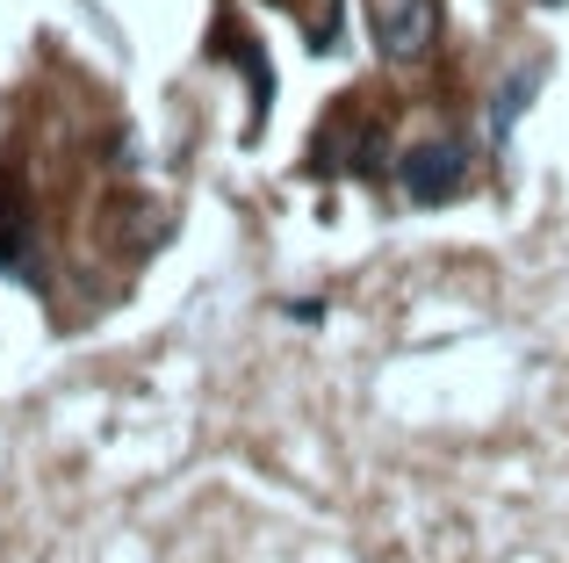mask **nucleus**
I'll return each instance as SVG.
<instances>
[{"mask_svg": "<svg viewBox=\"0 0 569 563\" xmlns=\"http://www.w3.org/2000/svg\"><path fill=\"white\" fill-rule=\"evenodd\" d=\"M368 22H376V51L389 58V66H403V58H418L432 43V29H440V0H376Z\"/></svg>", "mask_w": 569, "mask_h": 563, "instance_id": "nucleus-2", "label": "nucleus"}, {"mask_svg": "<svg viewBox=\"0 0 569 563\" xmlns=\"http://www.w3.org/2000/svg\"><path fill=\"white\" fill-rule=\"evenodd\" d=\"M397 188L411 203H447V196H461L469 188V145L461 138H426V145H411V152L397 159Z\"/></svg>", "mask_w": 569, "mask_h": 563, "instance_id": "nucleus-1", "label": "nucleus"}, {"mask_svg": "<svg viewBox=\"0 0 569 563\" xmlns=\"http://www.w3.org/2000/svg\"><path fill=\"white\" fill-rule=\"evenodd\" d=\"M533 87H541V66H519L512 80L498 87V101H490V145H512V124H519V109L533 101Z\"/></svg>", "mask_w": 569, "mask_h": 563, "instance_id": "nucleus-4", "label": "nucleus"}, {"mask_svg": "<svg viewBox=\"0 0 569 563\" xmlns=\"http://www.w3.org/2000/svg\"><path fill=\"white\" fill-rule=\"evenodd\" d=\"M0 275H14L22 289H43V260H37V239H29V203L8 181H0Z\"/></svg>", "mask_w": 569, "mask_h": 563, "instance_id": "nucleus-3", "label": "nucleus"}]
</instances>
